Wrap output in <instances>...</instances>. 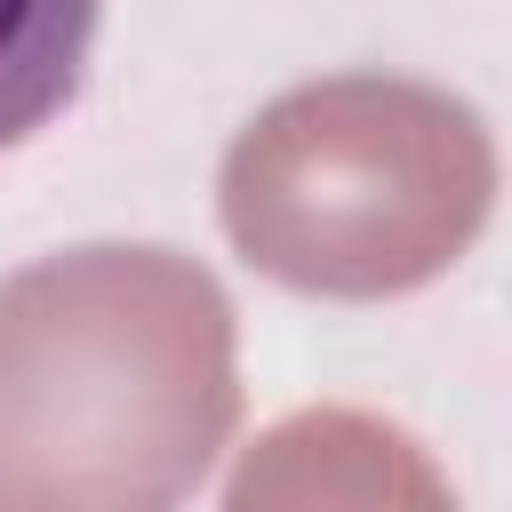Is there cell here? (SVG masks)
<instances>
[{"instance_id":"1","label":"cell","mask_w":512,"mask_h":512,"mask_svg":"<svg viewBox=\"0 0 512 512\" xmlns=\"http://www.w3.org/2000/svg\"><path fill=\"white\" fill-rule=\"evenodd\" d=\"M240 424V320L160 240L56 248L0 280V512L184 504Z\"/></svg>"},{"instance_id":"2","label":"cell","mask_w":512,"mask_h":512,"mask_svg":"<svg viewBox=\"0 0 512 512\" xmlns=\"http://www.w3.org/2000/svg\"><path fill=\"white\" fill-rule=\"evenodd\" d=\"M496 208L488 120L408 72L280 88L216 168L224 240L280 288L384 304L432 288Z\"/></svg>"},{"instance_id":"3","label":"cell","mask_w":512,"mask_h":512,"mask_svg":"<svg viewBox=\"0 0 512 512\" xmlns=\"http://www.w3.org/2000/svg\"><path fill=\"white\" fill-rule=\"evenodd\" d=\"M104 0H0V152L32 144L88 80Z\"/></svg>"}]
</instances>
